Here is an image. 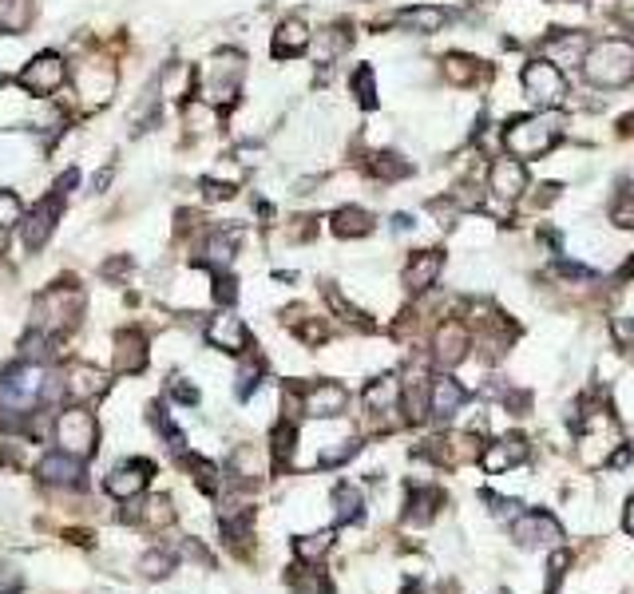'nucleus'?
<instances>
[{"instance_id":"obj_44","label":"nucleus","mask_w":634,"mask_h":594,"mask_svg":"<svg viewBox=\"0 0 634 594\" xmlns=\"http://www.w3.org/2000/svg\"><path fill=\"white\" fill-rule=\"evenodd\" d=\"M258 381H262V361L246 357L242 369H238V396H250L254 389H258Z\"/></svg>"},{"instance_id":"obj_31","label":"nucleus","mask_w":634,"mask_h":594,"mask_svg":"<svg viewBox=\"0 0 634 594\" xmlns=\"http://www.w3.org/2000/svg\"><path fill=\"white\" fill-rule=\"evenodd\" d=\"M36 16L32 0H0V32L4 36H20Z\"/></svg>"},{"instance_id":"obj_10","label":"nucleus","mask_w":634,"mask_h":594,"mask_svg":"<svg viewBox=\"0 0 634 594\" xmlns=\"http://www.w3.org/2000/svg\"><path fill=\"white\" fill-rule=\"evenodd\" d=\"M528 187V171H524V159L516 155H500L492 167H488V191L504 202H516Z\"/></svg>"},{"instance_id":"obj_1","label":"nucleus","mask_w":634,"mask_h":594,"mask_svg":"<svg viewBox=\"0 0 634 594\" xmlns=\"http://www.w3.org/2000/svg\"><path fill=\"white\" fill-rule=\"evenodd\" d=\"M563 139V115L555 111H535V115H520L504 127V151L516 159H539L547 155L555 143Z\"/></svg>"},{"instance_id":"obj_43","label":"nucleus","mask_w":634,"mask_h":594,"mask_svg":"<svg viewBox=\"0 0 634 594\" xmlns=\"http://www.w3.org/2000/svg\"><path fill=\"white\" fill-rule=\"evenodd\" d=\"M16 222H24V202L12 191H0V230H12Z\"/></svg>"},{"instance_id":"obj_20","label":"nucleus","mask_w":634,"mask_h":594,"mask_svg":"<svg viewBox=\"0 0 634 594\" xmlns=\"http://www.w3.org/2000/svg\"><path fill=\"white\" fill-rule=\"evenodd\" d=\"M310 44H314V36H310L306 20H302V16H290V20L278 24L270 52H274V60H294V56H302Z\"/></svg>"},{"instance_id":"obj_45","label":"nucleus","mask_w":634,"mask_h":594,"mask_svg":"<svg viewBox=\"0 0 634 594\" xmlns=\"http://www.w3.org/2000/svg\"><path fill=\"white\" fill-rule=\"evenodd\" d=\"M191 472H195V480H199V488H203V492H218V484H222V480H218V468H214V464H207V460H191Z\"/></svg>"},{"instance_id":"obj_12","label":"nucleus","mask_w":634,"mask_h":594,"mask_svg":"<svg viewBox=\"0 0 634 594\" xmlns=\"http://www.w3.org/2000/svg\"><path fill=\"white\" fill-rule=\"evenodd\" d=\"M76 92H80V99H84L88 107H104L107 99L115 96V68H111V64H100V60L84 64V68L76 72Z\"/></svg>"},{"instance_id":"obj_42","label":"nucleus","mask_w":634,"mask_h":594,"mask_svg":"<svg viewBox=\"0 0 634 594\" xmlns=\"http://www.w3.org/2000/svg\"><path fill=\"white\" fill-rule=\"evenodd\" d=\"M290 587L298 594H329V583H325L317 571H310V567L294 571V575H290Z\"/></svg>"},{"instance_id":"obj_24","label":"nucleus","mask_w":634,"mask_h":594,"mask_svg":"<svg viewBox=\"0 0 634 594\" xmlns=\"http://www.w3.org/2000/svg\"><path fill=\"white\" fill-rule=\"evenodd\" d=\"M36 476L44 480V484H64V488H72V484H80L84 480V464L76 460V456H68V452H48L40 464H36Z\"/></svg>"},{"instance_id":"obj_9","label":"nucleus","mask_w":634,"mask_h":594,"mask_svg":"<svg viewBox=\"0 0 634 594\" xmlns=\"http://www.w3.org/2000/svg\"><path fill=\"white\" fill-rule=\"evenodd\" d=\"M512 535L520 547H555L563 539V527L547 511H520L512 519Z\"/></svg>"},{"instance_id":"obj_6","label":"nucleus","mask_w":634,"mask_h":594,"mask_svg":"<svg viewBox=\"0 0 634 594\" xmlns=\"http://www.w3.org/2000/svg\"><path fill=\"white\" fill-rule=\"evenodd\" d=\"M80 313H84V294L76 286H52L36 297V329H44L48 337L76 325Z\"/></svg>"},{"instance_id":"obj_41","label":"nucleus","mask_w":634,"mask_h":594,"mask_svg":"<svg viewBox=\"0 0 634 594\" xmlns=\"http://www.w3.org/2000/svg\"><path fill=\"white\" fill-rule=\"evenodd\" d=\"M171 567H175V555H171V551H151V555H143V563H139V571H143L147 579H163V575H171Z\"/></svg>"},{"instance_id":"obj_23","label":"nucleus","mask_w":634,"mask_h":594,"mask_svg":"<svg viewBox=\"0 0 634 594\" xmlns=\"http://www.w3.org/2000/svg\"><path fill=\"white\" fill-rule=\"evenodd\" d=\"M587 56V36L583 32H555L543 40V60L559 64V68H575Z\"/></svg>"},{"instance_id":"obj_51","label":"nucleus","mask_w":634,"mask_h":594,"mask_svg":"<svg viewBox=\"0 0 634 594\" xmlns=\"http://www.w3.org/2000/svg\"><path fill=\"white\" fill-rule=\"evenodd\" d=\"M631 278H634V258L623 266V270H619V282H631Z\"/></svg>"},{"instance_id":"obj_34","label":"nucleus","mask_w":634,"mask_h":594,"mask_svg":"<svg viewBox=\"0 0 634 594\" xmlns=\"http://www.w3.org/2000/svg\"><path fill=\"white\" fill-rule=\"evenodd\" d=\"M191 88H195V68H191V64H171V68L163 72V80H159V92L171 99H187Z\"/></svg>"},{"instance_id":"obj_47","label":"nucleus","mask_w":634,"mask_h":594,"mask_svg":"<svg viewBox=\"0 0 634 594\" xmlns=\"http://www.w3.org/2000/svg\"><path fill=\"white\" fill-rule=\"evenodd\" d=\"M20 571L12 567V563H0V594H12V591H20Z\"/></svg>"},{"instance_id":"obj_49","label":"nucleus","mask_w":634,"mask_h":594,"mask_svg":"<svg viewBox=\"0 0 634 594\" xmlns=\"http://www.w3.org/2000/svg\"><path fill=\"white\" fill-rule=\"evenodd\" d=\"M214 297H218L222 305H230V301L238 297V290H234V278H218V282H214Z\"/></svg>"},{"instance_id":"obj_18","label":"nucleus","mask_w":634,"mask_h":594,"mask_svg":"<svg viewBox=\"0 0 634 594\" xmlns=\"http://www.w3.org/2000/svg\"><path fill=\"white\" fill-rule=\"evenodd\" d=\"M389 20H393L397 28H405V32L432 36V32H440V28L448 24V8H440V4H409V8L393 12Z\"/></svg>"},{"instance_id":"obj_29","label":"nucleus","mask_w":634,"mask_h":594,"mask_svg":"<svg viewBox=\"0 0 634 594\" xmlns=\"http://www.w3.org/2000/svg\"><path fill=\"white\" fill-rule=\"evenodd\" d=\"M349 44H353V32L345 28V24H329V28H321L314 40V56L317 64H333L337 56H345L349 52Z\"/></svg>"},{"instance_id":"obj_26","label":"nucleus","mask_w":634,"mask_h":594,"mask_svg":"<svg viewBox=\"0 0 634 594\" xmlns=\"http://www.w3.org/2000/svg\"><path fill=\"white\" fill-rule=\"evenodd\" d=\"M123 519H131V523H139V527L159 531V527H171V523H175V507H171V499H167V495H151V499L135 503L131 511H123Z\"/></svg>"},{"instance_id":"obj_4","label":"nucleus","mask_w":634,"mask_h":594,"mask_svg":"<svg viewBox=\"0 0 634 594\" xmlns=\"http://www.w3.org/2000/svg\"><path fill=\"white\" fill-rule=\"evenodd\" d=\"M242 76H246V60L242 52H218L203 68V103L211 107H230L242 92Z\"/></svg>"},{"instance_id":"obj_13","label":"nucleus","mask_w":634,"mask_h":594,"mask_svg":"<svg viewBox=\"0 0 634 594\" xmlns=\"http://www.w3.org/2000/svg\"><path fill=\"white\" fill-rule=\"evenodd\" d=\"M151 464L147 460H127V464H119V468H111L107 472V480H104V488L111 499H135V495L147 488V480H151Z\"/></svg>"},{"instance_id":"obj_16","label":"nucleus","mask_w":634,"mask_h":594,"mask_svg":"<svg viewBox=\"0 0 634 594\" xmlns=\"http://www.w3.org/2000/svg\"><path fill=\"white\" fill-rule=\"evenodd\" d=\"M349 404V393L337 385V381H317L302 393V412L314 416V420H325V416H341Z\"/></svg>"},{"instance_id":"obj_2","label":"nucleus","mask_w":634,"mask_h":594,"mask_svg":"<svg viewBox=\"0 0 634 594\" xmlns=\"http://www.w3.org/2000/svg\"><path fill=\"white\" fill-rule=\"evenodd\" d=\"M583 80L595 88H627L634 80V44L631 40H599L583 56Z\"/></svg>"},{"instance_id":"obj_37","label":"nucleus","mask_w":634,"mask_h":594,"mask_svg":"<svg viewBox=\"0 0 634 594\" xmlns=\"http://www.w3.org/2000/svg\"><path fill=\"white\" fill-rule=\"evenodd\" d=\"M369 167H373V175H377V179H385V183H397V179H409V175H413V167H409L401 155H389V151H385V155H377Z\"/></svg>"},{"instance_id":"obj_32","label":"nucleus","mask_w":634,"mask_h":594,"mask_svg":"<svg viewBox=\"0 0 634 594\" xmlns=\"http://www.w3.org/2000/svg\"><path fill=\"white\" fill-rule=\"evenodd\" d=\"M329 499H333V515H337V523H353V519H361L365 495H361L357 484H337Z\"/></svg>"},{"instance_id":"obj_11","label":"nucleus","mask_w":634,"mask_h":594,"mask_svg":"<svg viewBox=\"0 0 634 594\" xmlns=\"http://www.w3.org/2000/svg\"><path fill=\"white\" fill-rule=\"evenodd\" d=\"M468 349H472V337H468V329H464L460 321H440V325H436V337H432V357H436V365L456 369V365L468 357Z\"/></svg>"},{"instance_id":"obj_8","label":"nucleus","mask_w":634,"mask_h":594,"mask_svg":"<svg viewBox=\"0 0 634 594\" xmlns=\"http://www.w3.org/2000/svg\"><path fill=\"white\" fill-rule=\"evenodd\" d=\"M64 80H68V64H64V56H56V52H40V56L28 60V68L20 72V88L40 99L60 92Z\"/></svg>"},{"instance_id":"obj_38","label":"nucleus","mask_w":634,"mask_h":594,"mask_svg":"<svg viewBox=\"0 0 634 594\" xmlns=\"http://www.w3.org/2000/svg\"><path fill=\"white\" fill-rule=\"evenodd\" d=\"M353 96H357L361 107H377V84H373V68L369 64H361L353 72Z\"/></svg>"},{"instance_id":"obj_46","label":"nucleus","mask_w":634,"mask_h":594,"mask_svg":"<svg viewBox=\"0 0 634 594\" xmlns=\"http://www.w3.org/2000/svg\"><path fill=\"white\" fill-rule=\"evenodd\" d=\"M171 396H175L179 404H199V389H195V385H187L183 377H175V381H171Z\"/></svg>"},{"instance_id":"obj_28","label":"nucleus","mask_w":634,"mask_h":594,"mask_svg":"<svg viewBox=\"0 0 634 594\" xmlns=\"http://www.w3.org/2000/svg\"><path fill=\"white\" fill-rule=\"evenodd\" d=\"M464 385L460 381H452V377H440V381H432V416L436 420H452L460 408H464Z\"/></svg>"},{"instance_id":"obj_22","label":"nucleus","mask_w":634,"mask_h":594,"mask_svg":"<svg viewBox=\"0 0 634 594\" xmlns=\"http://www.w3.org/2000/svg\"><path fill=\"white\" fill-rule=\"evenodd\" d=\"M440 270H444V254H440V250H417V254L409 258V266H405L401 278H405V286H409L413 294H424V290L436 286Z\"/></svg>"},{"instance_id":"obj_14","label":"nucleus","mask_w":634,"mask_h":594,"mask_svg":"<svg viewBox=\"0 0 634 594\" xmlns=\"http://www.w3.org/2000/svg\"><path fill=\"white\" fill-rule=\"evenodd\" d=\"M207 341L222 353H246L250 349V329L242 317H234L230 309L207 321Z\"/></svg>"},{"instance_id":"obj_39","label":"nucleus","mask_w":634,"mask_h":594,"mask_svg":"<svg viewBox=\"0 0 634 594\" xmlns=\"http://www.w3.org/2000/svg\"><path fill=\"white\" fill-rule=\"evenodd\" d=\"M294 440H298V428L290 424V420H282L278 428H274V436H270V444H274V460H278V468L290 460V448H294Z\"/></svg>"},{"instance_id":"obj_52","label":"nucleus","mask_w":634,"mask_h":594,"mask_svg":"<svg viewBox=\"0 0 634 594\" xmlns=\"http://www.w3.org/2000/svg\"><path fill=\"white\" fill-rule=\"evenodd\" d=\"M405 594H413V591H405Z\"/></svg>"},{"instance_id":"obj_27","label":"nucleus","mask_w":634,"mask_h":594,"mask_svg":"<svg viewBox=\"0 0 634 594\" xmlns=\"http://www.w3.org/2000/svg\"><path fill=\"white\" fill-rule=\"evenodd\" d=\"M234 250H238V230H211L199 246V258L211 266V270H226L234 262Z\"/></svg>"},{"instance_id":"obj_25","label":"nucleus","mask_w":634,"mask_h":594,"mask_svg":"<svg viewBox=\"0 0 634 594\" xmlns=\"http://www.w3.org/2000/svg\"><path fill=\"white\" fill-rule=\"evenodd\" d=\"M115 369L119 373H143L147 369V337L139 329H123L115 337Z\"/></svg>"},{"instance_id":"obj_36","label":"nucleus","mask_w":634,"mask_h":594,"mask_svg":"<svg viewBox=\"0 0 634 594\" xmlns=\"http://www.w3.org/2000/svg\"><path fill=\"white\" fill-rule=\"evenodd\" d=\"M333 547V531H317V535H302V539H294V555L302 559V563H317V559H325V551Z\"/></svg>"},{"instance_id":"obj_7","label":"nucleus","mask_w":634,"mask_h":594,"mask_svg":"<svg viewBox=\"0 0 634 594\" xmlns=\"http://www.w3.org/2000/svg\"><path fill=\"white\" fill-rule=\"evenodd\" d=\"M520 88H524V96H528L535 107L555 111V107L567 99V76H563V68L551 64V60H531V64H524V72H520Z\"/></svg>"},{"instance_id":"obj_15","label":"nucleus","mask_w":634,"mask_h":594,"mask_svg":"<svg viewBox=\"0 0 634 594\" xmlns=\"http://www.w3.org/2000/svg\"><path fill=\"white\" fill-rule=\"evenodd\" d=\"M524 460H528V440L524 436H504V440L480 448V468L488 476H500V472H508V468H516Z\"/></svg>"},{"instance_id":"obj_35","label":"nucleus","mask_w":634,"mask_h":594,"mask_svg":"<svg viewBox=\"0 0 634 594\" xmlns=\"http://www.w3.org/2000/svg\"><path fill=\"white\" fill-rule=\"evenodd\" d=\"M444 72H448V80H452V84H460V88H468V84H480V80H484V64H480V60H472V56H448V60H444Z\"/></svg>"},{"instance_id":"obj_40","label":"nucleus","mask_w":634,"mask_h":594,"mask_svg":"<svg viewBox=\"0 0 634 594\" xmlns=\"http://www.w3.org/2000/svg\"><path fill=\"white\" fill-rule=\"evenodd\" d=\"M611 222L623 226V230L634 226V187H623V191L615 195V202H611Z\"/></svg>"},{"instance_id":"obj_30","label":"nucleus","mask_w":634,"mask_h":594,"mask_svg":"<svg viewBox=\"0 0 634 594\" xmlns=\"http://www.w3.org/2000/svg\"><path fill=\"white\" fill-rule=\"evenodd\" d=\"M329 226L337 238H365V234H373V214L361 206H341V210H333Z\"/></svg>"},{"instance_id":"obj_5","label":"nucleus","mask_w":634,"mask_h":594,"mask_svg":"<svg viewBox=\"0 0 634 594\" xmlns=\"http://www.w3.org/2000/svg\"><path fill=\"white\" fill-rule=\"evenodd\" d=\"M52 436L60 444V452L76 456V460H88L100 444V428H96V416L88 408H68V412H56V424H52Z\"/></svg>"},{"instance_id":"obj_19","label":"nucleus","mask_w":634,"mask_h":594,"mask_svg":"<svg viewBox=\"0 0 634 594\" xmlns=\"http://www.w3.org/2000/svg\"><path fill=\"white\" fill-rule=\"evenodd\" d=\"M60 198L64 195L56 191V195L44 198V202H40V206L24 218V246H28V250H40V246L48 242V234L56 230V218H60Z\"/></svg>"},{"instance_id":"obj_3","label":"nucleus","mask_w":634,"mask_h":594,"mask_svg":"<svg viewBox=\"0 0 634 594\" xmlns=\"http://www.w3.org/2000/svg\"><path fill=\"white\" fill-rule=\"evenodd\" d=\"M48 389V377L40 369V361H16L12 369H4V381H0V404L4 412L12 416H24L40 396Z\"/></svg>"},{"instance_id":"obj_21","label":"nucleus","mask_w":634,"mask_h":594,"mask_svg":"<svg viewBox=\"0 0 634 594\" xmlns=\"http://www.w3.org/2000/svg\"><path fill=\"white\" fill-rule=\"evenodd\" d=\"M64 393L72 396L76 404H88V400H96V396L107 393V373H100L96 365H72L68 369V377H64Z\"/></svg>"},{"instance_id":"obj_50","label":"nucleus","mask_w":634,"mask_h":594,"mask_svg":"<svg viewBox=\"0 0 634 594\" xmlns=\"http://www.w3.org/2000/svg\"><path fill=\"white\" fill-rule=\"evenodd\" d=\"M623 527H627V535H634V499L627 503V511H623Z\"/></svg>"},{"instance_id":"obj_48","label":"nucleus","mask_w":634,"mask_h":594,"mask_svg":"<svg viewBox=\"0 0 634 594\" xmlns=\"http://www.w3.org/2000/svg\"><path fill=\"white\" fill-rule=\"evenodd\" d=\"M611 329H615L619 345H623V349H631V345H634V321H627V317H615V321H611Z\"/></svg>"},{"instance_id":"obj_33","label":"nucleus","mask_w":634,"mask_h":594,"mask_svg":"<svg viewBox=\"0 0 634 594\" xmlns=\"http://www.w3.org/2000/svg\"><path fill=\"white\" fill-rule=\"evenodd\" d=\"M444 503V492H436V488H424V492H413L409 495V507H405V523L409 527H417V523H428L432 515H436V507Z\"/></svg>"},{"instance_id":"obj_17","label":"nucleus","mask_w":634,"mask_h":594,"mask_svg":"<svg viewBox=\"0 0 634 594\" xmlns=\"http://www.w3.org/2000/svg\"><path fill=\"white\" fill-rule=\"evenodd\" d=\"M361 404H365V412H373V416L397 412V408L405 404V385H401V377H377V381H369V385L361 389Z\"/></svg>"}]
</instances>
